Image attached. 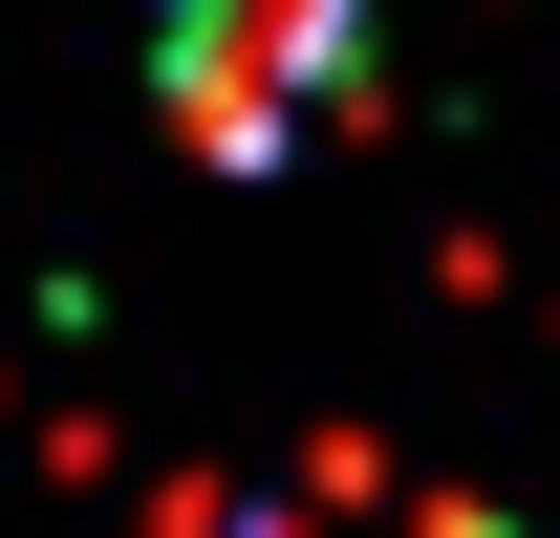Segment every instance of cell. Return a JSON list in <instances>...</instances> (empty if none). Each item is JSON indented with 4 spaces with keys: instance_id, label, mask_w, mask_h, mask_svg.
Returning <instances> with one entry per match:
<instances>
[{
    "instance_id": "obj_1",
    "label": "cell",
    "mask_w": 560,
    "mask_h": 538,
    "mask_svg": "<svg viewBox=\"0 0 560 538\" xmlns=\"http://www.w3.org/2000/svg\"><path fill=\"white\" fill-rule=\"evenodd\" d=\"M366 86V0H173V130L195 151H302V108Z\"/></svg>"
},
{
    "instance_id": "obj_2",
    "label": "cell",
    "mask_w": 560,
    "mask_h": 538,
    "mask_svg": "<svg viewBox=\"0 0 560 538\" xmlns=\"http://www.w3.org/2000/svg\"><path fill=\"white\" fill-rule=\"evenodd\" d=\"M215 538H388V473H302L280 517H215Z\"/></svg>"
}]
</instances>
